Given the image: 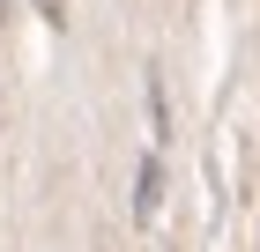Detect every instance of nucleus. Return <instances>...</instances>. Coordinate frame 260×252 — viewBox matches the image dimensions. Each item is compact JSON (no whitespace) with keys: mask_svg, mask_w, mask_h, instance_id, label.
Here are the masks:
<instances>
[{"mask_svg":"<svg viewBox=\"0 0 260 252\" xmlns=\"http://www.w3.org/2000/svg\"><path fill=\"white\" fill-rule=\"evenodd\" d=\"M156 200H164V171H156V156H149V163H141V193H134V215H141V223L156 215Z\"/></svg>","mask_w":260,"mask_h":252,"instance_id":"f257e3e1","label":"nucleus"},{"mask_svg":"<svg viewBox=\"0 0 260 252\" xmlns=\"http://www.w3.org/2000/svg\"><path fill=\"white\" fill-rule=\"evenodd\" d=\"M38 8H45V15H52V22H60V0H38Z\"/></svg>","mask_w":260,"mask_h":252,"instance_id":"f03ea898","label":"nucleus"}]
</instances>
